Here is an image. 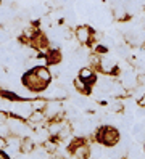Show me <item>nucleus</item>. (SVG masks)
Here are the masks:
<instances>
[{"label":"nucleus","mask_w":145,"mask_h":159,"mask_svg":"<svg viewBox=\"0 0 145 159\" xmlns=\"http://www.w3.org/2000/svg\"><path fill=\"white\" fill-rule=\"evenodd\" d=\"M23 82H24V85L31 90V92H41L47 87V84L37 76V72L32 69V71H29L26 76L23 77Z\"/></svg>","instance_id":"1"},{"label":"nucleus","mask_w":145,"mask_h":159,"mask_svg":"<svg viewBox=\"0 0 145 159\" xmlns=\"http://www.w3.org/2000/svg\"><path fill=\"white\" fill-rule=\"evenodd\" d=\"M99 140L106 146H114L119 142V132L113 127H103L99 130Z\"/></svg>","instance_id":"2"},{"label":"nucleus","mask_w":145,"mask_h":159,"mask_svg":"<svg viewBox=\"0 0 145 159\" xmlns=\"http://www.w3.org/2000/svg\"><path fill=\"white\" fill-rule=\"evenodd\" d=\"M76 39L79 43H89L92 39V29L89 26H79L76 29Z\"/></svg>","instance_id":"3"},{"label":"nucleus","mask_w":145,"mask_h":159,"mask_svg":"<svg viewBox=\"0 0 145 159\" xmlns=\"http://www.w3.org/2000/svg\"><path fill=\"white\" fill-rule=\"evenodd\" d=\"M34 71L37 72V76L41 77L45 84H48V80L52 79V74H50V69H47V68H44V66H37V68H34Z\"/></svg>","instance_id":"4"},{"label":"nucleus","mask_w":145,"mask_h":159,"mask_svg":"<svg viewBox=\"0 0 145 159\" xmlns=\"http://www.w3.org/2000/svg\"><path fill=\"white\" fill-rule=\"evenodd\" d=\"M79 77H81L84 82H87V84H89L90 80H95V76H94L92 68H82V69L79 71Z\"/></svg>","instance_id":"5"},{"label":"nucleus","mask_w":145,"mask_h":159,"mask_svg":"<svg viewBox=\"0 0 145 159\" xmlns=\"http://www.w3.org/2000/svg\"><path fill=\"white\" fill-rule=\"evenodd\" d=\"M47 61L52 63V64H58V63L61 61V53L58 52V50H55V48L50 50V52H48V55H47Z\"/></svg>","instance_id":"6"},{"label":"nucleus","mask_w":145,"mask_h":159,"mask_svg":"<svg viewBox=\"0 0 145 159\" xmlns=\"http://www.w3.org/2000/svg\"><path fill=\"white\" fill-rule=\"evenodd\" d=\"M42 119H44V113H41V111H34V113L31 114V117H29V124H32V125H37V124H41L42 122Z\"/></svg>","instance_id":"7"},{"label":"nucleus","mask_w":145,"mask_h":159,"mask_svg":"<svg viewBox=\"0 0 145 159\" xmlns=\"http://www.w3.org/2000/svg\"><path fill=\"white\" fill-rule=\"evenodd\" d=\"M139 105H140L142 108H145V95H142V98H140V101H139Z\"/></svg>","instance_id":"8"},{"label":"nucleus","mask_w":145,"mask_h":159,"mask_svg":"<svg viewBox=\"0 0 145 159\" xmlns=\"http://www.w3.org/2000/svg\"><path fill=\"white\" fill-rule=\"evenodd\" d=\"M0 159H10V156H8V154H7V153L3 151L2 154H0Z\"/></svg>","instance_id":"9"}]
</instances>
